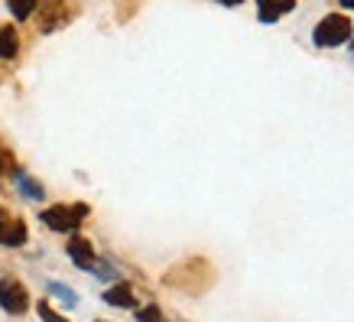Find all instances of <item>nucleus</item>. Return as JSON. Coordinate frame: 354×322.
<instances>
[{
	"label": "nucleus",
	"instance_id": "1",
	"mask_svg": "<svg viewBox=\"0 0 354 322\" xmlns=\"http://www.w3.org/2000/svg\"><path fill=\"white\" fill-rule=\"evenodd\" d=\"M348 39H351V17H344V13H328V17L312 30V43L322 46V49L344 46Z\"/></svg>",
	"mask_w": 354,
	"mask_h": 322
},
{
	"label": "nucleus",
	"instance_id": "2",
	"mask_svg": "<svg viewBox=\"0 0 354 322\" xmlns=\"http://www.w3.org/2000/svg\"><path fill=\"white\" fill-rule=\"evenodd\" d=\"M88 215V205H53V208H46L39 218H43V225H49L53 231H75L82 222H85Z\"/></svg>",
	"mask_w": 354,
	"mask_h": 322
},
{
	"label": "nucleus",
	"instance_id": "3",
	"mask_svg": "<svg viewBox=\"0 0 354 322\" xmlns=\"http://www.w3.org/2000/svg\"><path fill=\"white\" fill-rule=\"evenodd\" d=\"M0 306H3V312H10V316H23V312L30 310V293H26V287H23L20 280H13V277L0 280Z\"/></svg>",
	"mask_w": 354,
	"mask_h": 322
},
{
	"label": "nucleus",
	"instance_id": "4",
	"mask_svg": "<svg viewBox=\"0 0 354 322\" xmlns=\"http://www.w3.org/2000/svg\"><path fill=\"white\" fill-rule=\"evenodd\" d=\"M0 244H3V247L26 244V225H23L20 218L7 215V212H0Z\"/></svg>",
	"mask_w": 354,
	"mask_h": 322
},
{
	"label": "nucleus",
	"instance_id": "5",
	"mask_svg": "<svg viewBox=\"0 0 354 322\" xmlns=\"http://www.w3.org/2000/svg\"><path fill=\"white\" fill-rule=\"evenodd\" d=\"M68 258H72V264L82 270H91L97 264L95 260V247H91V241L82 235H75L72 241H68Z\"/></svg>",
	"mask_w": 354,
	"mask_h": 322
},
{
	"label": "nucleus",
	"instance_id": "6",
	"mask_svg": "<svg viewBox=\"0 0 354 322\" xmlns=\"http://www.w3.org/2000/svg\"><path fill=\"white\" fill-rule=\"evenodd\" d=\"M296 7V0H257L260 23H277Z\"/></svg>",
	"mask_w": 354,
	"mask_h": 322
},
{
	"label": "nucleus",
	"instance_id": "7",
	"mask_svg": "<svg viewBox=\"0 0 354 322\" xmlns=\"http://www.w3.org/2000/svg\"><path fill=\"white\" fill-rule=\"evenodd\" d=\"M13 183H17V189H20L23 199H30V202H39V199H46L43 186L36 183L32 176H26V172H13Z\"/></svg>",
	"mask_w": 354,
	"mask_h": 322
},
{
	"label": "nucleus",
	"instance_id": "8",
	"mask_svg": "<svg viewBox=\"0 0 354 322\" xmlns=\"http://www.w3.org/2000/svg\"><path fill=\"white\" fill-rule=\"evenodd\" d=\"M104 303L120 306V310H130V306H133V290H130V283H118V287H111V290L104 293Z\"/></svg>",
	"mask_w": 354,
	"mask_h": 322
},
{
	"label": "nucleus",
	"instance_id": "9",
	"mask_svg": "<svg viewBox=\"0 0 354 322\" xmlns=\"http://www.w3.org/2000/svg\"><path fill=\"white\" fill-rule=\"evenodd\" d=\"M17 49H20V36H17V30H13V26H3V30H0V59H13Z\"/></svg>",
	"mask_w": 354,
	"mask_h": 322
},
{
	"label": "nucleus",
	"instance_id": "10",
	"mask_svg": "<svg viewBox=\"0 0 354 322\" xmlns=\"http://www.w3.org/2000/svg\"><path fill=\"white\" fill-rule=\"evenodd\" d=\"M7 7L17 20H30L32 10H36V0H7Z\"/></svg>",
	"mask_w": 354,
	"mask_h": 322
},
{
	"label": "nucleus",
	"instance_id": "11",
	"mask_svg": "<svg viewBox=\"0 0 354 322\" xmlns=\"http://www.w3.org/2000/svg\"><path fill=\"white\" fill-rule=\"evenodd\" d=\"M49 293H53L55 300H62L65 306H78V293L68 290L65 283H49Z\"/></svg>",
	"mask_w": 354,
	"mask_h": 322
},
{
	"label": "nucleus",
	"instance_id": "12",
	"mask_svg": "<svg viewBox=\"0 0 354 322\" xmlns=\"http://www.w3.org/2000/svg\"><path fill=\"white\" fill-rule=\"evenodd\" d=\"M137 322H166V316L160 312V306H156V303H150V306L137 310Z\"/></svg>",
	"mask_w": 354,
	"mask_h": 322
},
{
	"label": "nucleus",
	"instance_id": "13",
	"mask_svg": "<svg viewBox=\"0 0 354 322\" xmlns=\"http://www.w3.org/2000/svg\"><path fill=\"white\" fill-rule=\"evenodd\" d=\"M36 310H39V319H43V322H68L65 316H59V312H55L49 303H39Z\"/></svg>",
	"mask_w": 354,
	"mask_h": 322
},
{
	"label": "nucleus",
	"instance_id": "14",
	"mask_svg": "<svg viewBox=\"0 0 354 322\" xmlns=\"http://www.w3.org/2000/svg\"><path fill=\"white\" fill-rule=\"evenodd\" d=\"M218 3H225V7H237V3H244V0H218Z\"/></svg>",
	"mask_w": 354,
	"mask_h": 322
},
{
	"label": "nucleus",
	"instance_id": "15",
	"mask_svg": "<svg viewBox=\"0 0 354 322\" xmlns=\"http://www.w3.org/2000/svg\"><path fill=\"white\" fill-rule=\"evenodd\" d=\"M342 7H348V10H354V0H338Z\"/></svg>",
	"mask_w": 354,
	"mask_h": 322
},
{
	"label": "nucleus",
	"instance_id": "16",
	"mask_svg": "<svg viewBox=\"0 0 354 322\" xmlns=\"http://www.w3.org/2000/svg\"><path fill=\"white\" fill-rule=\"evenodd\" d=\"M3 163H7V160H3V153H0V172H3Z\"/></svg>",
	"mask_w": 354,
	"mask_h": 322
},
{
	"label": "nucleus",
	"instance_id": "17",
	"mask_svg": "<svg viewBox=\"0 0 354 322\" xmlns=\"http://www.w3.org/2000/svg\"><path fill=\"white\" fill-rule=\"evenodd\" d=\"M351 53H354V39H351Z\"/></svg>",
	"mask_w": 354,
	"mask_h": 322
}]
</instances>
